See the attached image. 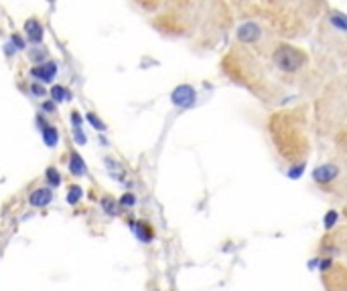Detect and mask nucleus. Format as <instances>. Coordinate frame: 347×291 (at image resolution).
<instances>
[{
    "instance_id": "nucleus-1",
    "label": "nucleus",
    "mask_w": 347,
    "mask_h": 291,
    "mask_svg": "<svg viewBox=\"0 0 347 291\" xmlns=\"http://www.w3.org/2000/svg\"><path fill=\"white\" fill-rule=\"evenodd\" d=\"M270 132H272V138H274L280 154L286 156L288 160L296 158L301 154V150H305V142L301 140V130L290 128L288 119H284L283 115L272 117Z\"/></svg>"
},
{
    "instance_id": "nucleus-2",
    "label": "nucleus",
    "mask_w": 347,
    "mask_h": 291,
    "mask_svg": "<svg viewBox=\"0 0 347 291\" xmlns=\"http://www.w3.org/2000/svg\"><path fill=\"white\" fill-rule=\"evenodd\" d=\"M272 63L278 67L283 73H296L309 63V55L301 47L290 45V43H280L272 51Z\"/></svg>"
},
{
    "instance_id": "nucleus-3",
    "label": "nucleus",
    "mask_w": 347,
    "mask_h": 291,
    "mask_svg": "<svg viewBox=\"0 0 347 291\" xmlns=\"http://www.w3.org/2000/svg\"><path fill=\"white\" fill-rule=\"evenodd\" d=\"M195 101H197V91L193 85L189 83H181L177 85V87L171 91V104L179 109H189L195 106Z\"/></svg>"
},
{
    "instance_id": "nucleus-4",
    "label": "nucleus",
    "mask_w": 347,
    "mask_h": 291,
    "mask_svg": "<svg viewBox=\"0 0 347 291\" xmlns=\"http://www.w3.org/2000/svg\"><path fill=\"white\" fill-rule=\"evenodd\" d=\"M339 172H341V170H339V166L335 162H323V164L313 168L311 178L319 186H327V184H331V182H335L339 178Z\"/></svg>"
},
{
    "instance_id": "nucleus-5",
    "label": "nucleus",
    "mask_w": 347,
    "mask_h": 291,
    "mask_svg": "<svg viewBox=\"0 0 347 291\" xmlns=\"http://www.w3.org/2000/svg\"><path fill=\"white\" fill-rule=\"evenodd\" d=\"M57 71H59V67L55 61H45L41 65H35V67H31V77L35 79L37 83L45 85V83H53L55 77H57Z\"/></svg>"
},
{
    "instance_id": "nucleus-6",
    "label": "nucleus",
    "mask_w": 347,
    "mask_h": 291,
    "mask_svg": "<svg viewBox=\"0 0 347 291\" xmlns=\"http://www.w3.org/2000/svg\"><path fill=\"white\" fill-rule=\"evenodd\" d=\"M128 229L136 235V238L140 243H144V245H148V243H153L155 241V237H157V233H155V227L151 225L148 220H142V218H128Z\"/></svg>"
},
{
    "instance_id": "nucleus-7",
    "label": "nucleus",
    "mask_w": 347,
    "mask_h": 291,
    "mask_svg": "<svg viewBox=\"0 0 347 291\" xmlns=\"http://www.w3.org/2000/svg\"><path fill=\"white\" fill-rule=\"evenodd\" d=\"M260 37H262V26L258 23H254V21L242 23L238 26V30H236V39L242 45H254V43L260 41Z\"/></svg>"
},
{
    "instance_id": "nucleus-8",
    "label": "nucleus",
    "mask_w": 347,
    "mask_h": 291,
    "mask_svg": "<svg viewBox=\"0 0 347 291\" xmlns=\"http://www.w3.org/2000/svg\"><path fill=\"white\" fill-rule=\"evenodd\" d=\"M53 198H55L53 188H49V186H39V188H32V190L29 192L27 202L31 204L32 209H45V207H49V204L53 202Z\"/></svg>"
},
{
    "instance_id": "nucleus-9",
    "label": "nucleus",
    "mask_w": 347,
    "mask_h": 291,
    "mask_svg": "<svg viewBox=\"0 0 347 291\" xmlns=\"http://www.w3.org/2000/svg\"><path fill=\"white\" fill-rule=\"evenodd\" d=\"M67 170H69V174L75 176V178H84L88 174L86 160L81 158V154L77 150H69V154H67Z\"/></svg>"
},
{
    "instance_id": "nucleus-10",
    "label": "nucleus",
    "mask_w": 347,
    "mask_h": 291,
    "mask_svg": "<svg viewBox=\"0 0 347 291\" xmlns=\"http://www.w3.org/2000/svg\"><path fill=\"white\" fill-rule=\"evenodd\" d=\"M25 35H27V41L32 43V45H41L43 39H45V30H43V25L37 21V19H29L25 23Z\"/></svg>"
},
{
    "instance_id": "nucleus-11",
    "label": "nucleus",
    "mask_w": 347,
    "mask_h": 291,
    "mask_svg": "<svg viewBox=\"0 0 347 291\" xmlns=\"http://www.w3.org/2000/svg\"><path fill=\"white\" fill-rule=\"evenodd\" d=\"M49 99L53 101V104H65V101H71V91L65 87V85H51V89H49Z\"/></svg>"
},
{
    "instance_id": "nucleus-12",
    "label": "nucleus",
    "mask_w": 347,
    "mask_h": 291,
    "mask_svg": "<svg viewBox=\"0 0 347 291\" xmlns=\"http://www.w3.org/2000/svg\"><path fill=\"white\" fill-rule=\"evenodd\" d=\"M84 188H81V184H69L67 190H65V202L69 204V207H77V204L84 200Z\"/></svg>"
},
{
    "instance_id": "nucleus-13",
    "label": "nucleus",
    "mask_w": 347,
    "mask_h": 291,
    "mask_svg": "<svg viewBox=\"0 0 347 291\" xmlns=\"http://www.w3.org/2000/svg\"><path fill=\"white\" fill-rule=\"evenodd\" d=\"M100 209L104 211L106 216H118V214H120L118 198H114V196H110V194L100 196Z\"/></svg>"
},
{
    "instance_id": "nucleus-14",
    "label": "nucleus",
    "mask_w": 347,
    "mask_h": 291,
    "mask_svg": "<svg viewBox=\"0 0 347 291\" xmlns=\"http://www.w3.org/2000/svg\"><path fill=\"white\" fill-rule=\"evenodd\" d=\"M104 164H106V168H108V172H110V176H112V178H116L118 182H124L126 170L120 166V162H118V160L112 158V156H108V158H104Z\"/></svg>"
},
{
    "instance_id": "nucleus-15",
    "label": "nucleus",
    "mask_w": 347,
    "mask_h": 291,
    "mask_svg": "<svg viewBox=\"0 0 347 291\" xmlns=\"http://www.w3.org/2000/svg\"><path fill=\"white\" fill-rule=\"evenodd\" d=\"M41 135H43V142H45V146L47 148H57V144H59V130L55 128V126H45L43 130H41Z\"/></svg>"
},
{
    "instance_id": "nucleus-16",
    "label": "nucleus",
    "mask_w": 347,
    "mask_h": 291,
    "mask_svg": "<svg viewBox=\"0 0 347 291\" xmlns=\"http://www.w3.org/2000/svg\"><path fill=\"white\" fill-rule=\"evenodd\" d=\"M45 184L49 188H53V190L63 184V176H61L57 166H47V170H45Z\"/></svg>"
},
{
    "instance_id": "nucleus-17",
    "label": "nucleus",
    "mask_w": 347,
    "mask_h": 291,
    "mask_svg": "<svg viewBox=\"0 0 347 291\" xmlns=\"http://www.w3.org/2000/svg\"><path fill=\"white\" fill-rule=\"evenodd\" d=\"M329 23H331L333 28L341 30V32H347V14L339 12V10H333L329 14Z\"/></svg>"
},
{
    "instance_id": "nucleus-18",
    "label": "nucleus",
    "mask_w": 347,
    "mask_h": 291,
    "mask_svg": "<svg viewBox=\"0 0 347 291\" xmlns=\"http://www.w3.org/2000/svg\"><path fill=\"white\" fill-rule=\"evenodd\" d=\"M337 222H339V211L337 209H329L325 214H323V229L329 233V231H333L337 227Z\"/></svg>"
},
{
    "instance_id": "nucleus-19",
    "label": "nucleus",
    "mask_w": 347,
    "mask_h": 291,
    "mask_svg": "<svg viewBox=\"0 0 347 291\" xmlns=\"http://www.w3.org/2000/svg\"><path fill=\"white\" fill-rule=\"evenodd\" d=\"M305 168H307V162H303V160L290 162V166L286 168V176H288L290 180H299V178H303V174H305Z\"/></svg>"
},
{
    "instance_id": "nucleus-20",
    "label": "nucleus",
    "mask_w": 347,
    "mask_h": 291,
    "mask_svg": "<svg viewBox=\"0 0 347 291\" xmlns=\"http://www.w3.org/2000/svg\"><path fill=\"white\" fill-rule=\"evenodd\" d=\"M29 59L32 61V65H41V63H45V61H49V53H47L43 47L35 45V47L29 51Z\"/></svg>"
},
{
    "instance_id": "nucleus-21",
    "label": "nucleus",
    "mask_w": 347,
    "mask_h": 291,
    "mask_svg": "<svg viewBox=\"0 0 347 291\" xmlns=\"http://www.w3.org/2000/svg\"><path fill=\"white\" fill-rule=\"evenodd\" d=\"M118 207H120V211H130V209H134L136 207V194L134 192H124V194H120V198H118Z\"/></svg>"
},
{
    "instance_id": "nucleus-22",
    "label": "nucleus",
    "mask_w": 347,
    "mask_h": 291,
    "mask_svg": "<svg viewBox=\"0 0 347 291\" xmlns=\"http://www.w3.org/2000/svg\"><path fill=\"white\" fill-rule=\"evenodd\" d=\"M86 119H88V122H90V126L95 130V132H100V133H104V132H108V126L102 122V119L100 117H97L94 111H88L86 113Z\"/></svg>"
},
{
    "instance_id": "nucleus-23",
    "label": "nucleus",
    "mask_w": 347,
    "mask_h": 291,
    "mask_svg": "<svg viewBox=\"0 0 347 291\" xmlns=\"http://www.w3.org/2000/svg\"><path fill=\"white\" fill-rule=\"evenodd\" d=\"M71 135H73L75 146H86L88 144V135H86L84 128H71Z\"/></svg>"
},
{
    "instance_id": "nucleus-24",
    "label": "nucleus",
    "mask_w": 347,
    "mask_h": 291,
    "mask_svg": "<svg viewBox=\"0 0 347 291\" xmlns=\"http://www.w3.org/2000/svg\"><path fill=\"white\" fill-rule=\"evenodd\" d=\"M333 265H335V259H333V255L321 257V261H319V271H321V273H327V271L331 269Z\"/></svg>"
},
{
    "instance_id": "nucleus-25",
    "label": "nucleus",
    "mask_w": 347,
    "mask_h": 291,
    "mask_svg": "<svg viewBox=\"0 0 347 291\" xmlns=\"http://www.w3.org/2000/svg\"><path fill=\"white\" fill-rule=\"evenodd\" d=\"M10 43H12V47H14L16 51H25V49H27V41H25V37L19 35V32H14V35L10 37Z\"/></svg>"
},
{
    "instance_id": "nucleus-26",
    "label": "nucleus",
    "mask_w": 347,
    "mask_h": 291,
    "mask_svg": "<svg viewBox=\"0 0 347 291\" xmlns=\"http://www.w3.org/2000/svg\"><path fill=\"white\" fill-rule=\"evenodd\" d=\"M41 111L45 115H53V113H57V104H53L51 99H45L43 104H41Z\"/></svg>"
},
{
    "instance_id": "nucleus-27",
    "label": "nucleus",
    "mask_w": 347,
    "mask_h": 291,
    "mask_svg": "<svg viewBox=\"0 0 347 291\" xmlns=\"http://www.w3.org/2000/svg\"><path fill=\"white\" fill-rule=\"evenodd\" d=\"M31 95H32V97H45V95H47V89L43 87L41 83L32 81V83H31Z\"/></svg>"
},
{
    "instance_id": "nucleus-28",
    "label": "nucleus",
    "mask_w": 347,
    "mask_h": 291,
    "mask_svg": "<svg viewBox=\"0 0 347 291\" xmlns=\"http://www.w3.org/2000/svg\"><path fill=\"white\" fill-rule=\"evenodd\" d=\"M69 122H71V128H84V117H81L79 111L69 113Z\"/></svg>"
},
{
    "instance_id": "nucleus-29",
    "label": "nucleus",
    "mask_w": 347,
    "mask_h": 291,
    "mask_svg": "<svg viewBox=\"0 0 347 291\" xmlns=\"http://www.w3.org/2000/svg\"><path fill=\"white\" fill-rule=\"evenodd\" d=\"M319 261H321V257H311V259L307 261V269L309 271H319Z\"/></svg>"
},
{
    "instance_id": "nucleus-30",
    "label": "nucleus",
    "mask_w": 347,
    "mask_h": 291,
    "mask_svg": "<svg viewBox=\"0 0 347 291\" xmlns=\"http://www.w3.org/2000/svg\"><path fill=\"white\" fill-rule=\"evenodd\" d=\"M35 126H37V130H39V132H41L45 126H49V122L45 119V113H39V115L35 117Z\"/></svg>"
},
{
    "instance_id": "nucleus-31",
    "label": "nucleus",
    "mask_w": 347,
    "mask_h": 291,
    "mask_svg": "<svg viewBox=\"0 0 347 291\" xmlns=\"http://www.w3.org/2000/svg\"><path fill=\"white\" fill-rule=\"evenodd\" d=\"M14 51H16V49L12 47V43H6V45H4V53H6L8 57H10V55H14Z\"/></svg>"
},
{
    "instance_id": "nucleus-32",
    "label": "nucleus",
    "mask_w": 347,
    "mask_h": 291,
    "mask_svg": "<svg viewBox=\"0 0 347 291\" xmlns=\"http://www.w3.org/2000/svg\"><path fill=\"white\" fill-rule=\"evenodd\" d=\"M155 291H158V289H155Z\"/></svg>"
}]
</instances>
